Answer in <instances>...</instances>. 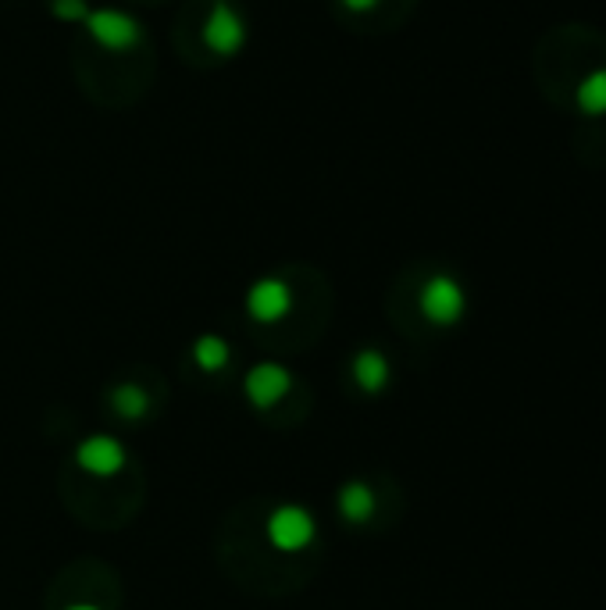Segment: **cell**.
I'll list each match as a JSON object with an SVG mask.
<instances>
[{"instance_id": "6da1fadb", "label": "cell", "mask_w": 606, "mask_h": 610, "mask_svg": "<svg viewBox=\"0 0 606 610\" xmlns=\"http://www.w3.org/2000/svg\"><path fill=\"white\" fill-rule=\"evenodd\" d=\"M82 30L100 50H111V54H128L143 44L139 19L128 15V11H122V8H90Z\"/></svg>"}, {"instance_id": "7a4b0ae2", "label": "cell", "mask_w": 606, "mask_h": 610, "mask_svg": "<svg viewBox=\"0 0 606 610\" xmlns=\"http://www.w3.org/2000/svg\"><path fill=\"white\" fill-rule=\"evenodd\" d=\"M417 307H422V318L428 325H436V329H450V325H457L460 318H464L468 293L453 275L439 272V275L425 279L422 293H417Z\"/></svg>"}, {"instance_id": "3957f363", "label": "cell", "mask_w": 606, "mask_h": 610, "mask_svg": "<svg viewBox=\"0 0 606 610\" xmlns=\"http://www.w3.org/2000/svg\"><path fill=\"white\" fill-rule=\"evenodd\" d=\"M247 39H250V25L239 15V8L228 4V0H211L207 19H204L207 50L218 54V58H236V54H243V47H247Z\"/></svg>"}, {"instance_id": "277c9868", "label": "cell", "mask_w": 606, "mask_h": 610, "mask_svg": "<svg viewBox=\"0 0 606 610\" xmlns=\"http://www.w3.org/2000/svg\"><path fill=\"white\" fill-rule=\"evenodd\" d=\"M268 543L282 550V553H296L303 546H311L314 543V535H317V524L311 518V510L307 507H300V504H282L276 507L268 515Z\"/></svg>"}, {"instance_id": "5b68a950", "label": "cell", "mask_w": 606, "mask_h": 610, "mask_svg": "<svg viewBox=\"0 0 606 610\" xmlns=\"http://www.w3.org/2000/svg\"><path fill=\"white\" fill-rule=\"evenodd\" d=\"M293 310V290L285 279H257L254 286L247 290V315L257 325H276Z\"/></svg>"}, {"instance_id": "8992f818", "label": "cell", "mask_w": 606, "mask_h": 610, "mask_svg": "<svg viewBox=\"0 0 606 610\" xmlns=\"http://www.w3.org/2000/svg\"><path fill=\"white\" fill-rule=\"evenodd\" d=\"M125 461H128L125 447H122L114 436H108V432L86 436L82 443L76 447V464L82 467L86 475H93V478H111V475H119L122 467H125Z\"/></svg>"}, {"instance_id": "52a82bcc", "label": "cell", "mask_w": 606, "mask_h": 610, "mask_svg": "<svg viewBox=\"0 0 606 610\" xmlns=\"http://www.w3.org/2000/svg\"><path fill=\"white\" fill-rule=\"evenodd\" d=\"M243 389H247V400L254 407H276L285 393L293 389V375L285 372L282 364L276 361H265V364H254L247 372V382H243Z\"/></svg>"}, {"instance_id": "ba28073f", "label": "cell", "mask_w": 606, "mask_h": 610, "mask_svg": "<svg viewBox=\"0 0 606 610\" xmlns=\"http://www.w3.org/2000/svg\"><path fill=\"white\" fill-rule=\"evenodd\" d=\"M389 375H393V368L382 350H360L354 358V379L364 393H382L389 386Z\"/></svg>"}, {"instance_id": "9c48e42d", "label": "cell", "mask_w": 606, "mask_h": 610, "mask_svg": "<svg viewBox=\"0 0 606 610\" xmlns=\"http://www.w3.org/2000/svg\"><path fill=\"white\" fill-rule=\"evenodd\" d=\"M374 507H379V500H374V493H371L368 482H350V486L339 489V515L346 521L364 524L374 515Z\"/></svg>"}, {"instance_id": "30bf717a", "label": "cell", "mask_w": 606, "mask_h": 610, "mask_svg": "<svg viewBox=\"0 0 606 610\" xmlns=\"http://www.w3.org/2000/svg\"><path fill=\"white\" fill-rule=\"evenodd\" d=\"M574 104H579L582 115H606V68H593L574 90Z\"/></svg>"}, {"instance_id": "8fae6325", "label": "cell", "mask_w": 606, "mask_h": 610, "mask_svg": "<svg viewBox=\"0 0 606 610\" xmlns=\"http://www.w3.org/2000/svg\"><path fill=\"white\" fill-rule=\"evenodd\" d=\"M111 407L119 410V418L139 421L150 410V396H147V389H139L136 382H125V386H119L111 393Z\"/></svg>"}, {"instance_id": "7c38bea8", "label": "cell", "mask_w": 606, "mask_h": 610, "mask_svg": "<svg viewBox=\"0 0 606 610\" xmlns=\"http://www.w3.org/2000/svg\"><path fill=\"white\" fill-rule=\"evenodd\" d=\"M228 343L222 336H200L193 343V361L204 368V372H222V368L228 364Z\"/></svg>"}, {"instance_id": "4fadbf2b", "label": "cell", "mask_w": 606, "mask_h": 610, "mask_svg": "<svg viewBox=\"0 0 606 610\" xmlns=\"http://www.w3.org/2000/svg\"><path fill=\"white\" fill-rule=\"evenodd\" d=\"M50 15L57 22L82 25L86 15H90V0H50Z\"/></svg>"}, {"instance_id": "5bb4252c", "label": "cell", "mask_w": 606, "mask_h": 610, "mask_svg": "<svg viewBox=\"0 0 606 610\" xmlns=\"http://www.w3.org/2000/svg\"><path fill=\"white\" fill-rule=\"evenodd\" d=\"M339 4L350 11V15H368V11H374L382 4V0H339Z\"/></svg>"}, {"instance_id": "9a60e30c", "label": "cell", "mask_w": 606, "mask_h": 610, "mask_svg": "<svg viewBox=\"0 0 606 610\" xmlns=\"http://www.w3.org/2000/svg\"><path fill=\"white\" fill-rule=\"evenodd\" d=\"M65 610H100L97 603H71V607H65Z\"/></svg>"}]
</instances>
